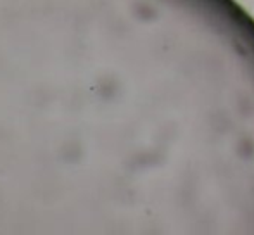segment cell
Wrapping results in <instances>:
<instances>
[]
</instances>
